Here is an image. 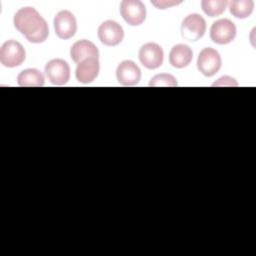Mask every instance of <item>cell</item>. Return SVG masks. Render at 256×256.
Returning <instances> with one entry per match:
<instances>
[{
	"mask_svg": "<svg viewBox=\"0 0 256 256\" xmlns=\"http://www.w3.org/2000/svg\"><path fill=\"white\" fill-rule=\"evenodd\" d=\"M230 13L236 18H247L251 15L254 8L252 0H233L228 3Z\"/></svg>",
	"mask_w": 256,
	"mask_h": 256,
	"instance_id": "16",
	"label": "cell"
},
{
	"mask_svg": "<svg viewBox=\"0 0 256 256\" xmlns=\"http://www.w3.org/2000/svg\"><path fill=\"white\" fill-rule=\"evenodd\" d=\"M99 51L98 48L94 43H92L89 40H79L75 42L70 49V57L75 63H80L81 61L90 58L95 57L98 58Z\"/></svg>",
	"mask_w": 256,
	"mask_h": 256,
	"instance_id": "13",
	"label": "cell"
},
{
	"mask_svg": "<svg viewBox=\"0 0 256 256\" xmlns=\"http://www.w3.org/2000/svg\"><path fill=\"white\" fill-rule=\"evenodd\" d=\"M15 28L32 43L44 42L49 34L48 24L33 7L19 9L13 18Z\"/></svg>",
	"mask_w": 256,
	"mask_h": 256,
	"instance_id": "1",
	"label": "cell"
},
{
	"mask_svg": "<svg viewBox=\"0 0 256 256\" xmlns=\"http://www.w3.org/2000/svg\"><path fill=\"white\" fill-rule=\"evenodd\" d=\"M236 36V26L229 19L215 21L210 29V38L213 42L224 45L232 42Z\"/></svg>",
	"mask_w": 256,
	"mask_h": 256,
	"instance_id": "8",
	"label": "cell"
},
{
	"mask_svg": "<svg viewBox=\"0 0 256 256\" xmlns=\"http://www.w3.org/2000/svg\"><path fill=\"white\" fill-rule=\"evenodd\" d=\"M151 3L156 6L158 9H166L168 7H171L173 5L180 4L181 1H151Z\"/></svg>",
	"mask_w": 256,
	"mask_h": 256,
	"instance_id": "20",
	"label": "cell"
},
{
	"mask_svg": "<svg viewBox=\"0 0 256 256\" xmlns=\"http://www.w3.org/2000/svg\"><path fill=\"white\" fill-rule=\"evenodd\" d=\"M150 87H175L177 86L176 78L168 73L157 74L151 78L149 82Z\"/></svg>",
	"mask_w": 256,
	"mask_h": 256,
	"instance_id": "18",
	"label": "cell"
},
{
	"mask_svg": "<svg viewBox=\"0 0 256 256\" xmlns=\"http://www.w3.org/2000/svg\"><path fill=\"white\" fill-rule=\"evenodd\" d=\"M56 35L60 39L72 38L77 31V22L75 16L68 10L58 12L53 21Z\"/></svg>",
	"mask_w": 256,
	"mask_h": 256,
	"instance_id": "7",
	"label": "cell"
},
{
	"mask_svg": "<svg viewBox=\"0 0 256 256\" xmlns=\"http://www.w3.org/2000/svg\"><path fill=\"white\" fill-rule=\"evenodd\" d=\"M98 38L106 46L120 44L124 37V31L120 24L113 20H106L98 27Z\"/></svg>",
	"mask_w": 256,
	"mask_h": 256,
	"instance_id": "9",
	"label": "cell"
},
{
	"mask_svg": "<svg viewBox=\"0 0 256 256\" xmlns=\"http://www.w3.org/2000/svg\"><path fill=\"white\" fill-rule=\"evenodd\" d=\"M222 60L219 52L211 47L202 49L198 55L197 68L206 77L215 75L221 68Z\"/></svg>",
	"mask_w": 256,
	"mask_h": 256,
	"instance_id": "3",
	"label": "cell"
},
{
	"mask_svg": "<svg viewBox=\"0 0 256 256\" xmlns=\"http://www.w3.org/2000/svg\"><path fill=\"white\" fill-rule=\"evenodd\" d=\"M100 69L99 60L95 57L87 58L77 64L75 76L76 79L84 84L92 82L98 75Z\"/></svg>",
	"mask_w": 256,
	"mask_h": 256,
	"instance_id": "12",
	"label": "cell"
},
{
	"mask_svg": "<svg viewBox=\"0 0 256 256\" xmlns=\"http://www.w3.org/2000/svg\"><path fill=\"white\" fill-rule=\"evenodd\" d=\"M120 14L131 26L141 25L146 18V7L140 0H123L120 3Z\"/></svg>",
	"mask_w": 256,
	"mask_h": 256,
	"instance_id": "4",
	"label": "cell"
},
{
	"mask_svg": "<svg viewBox=\"0 0 256 256\" xmlns=\"http://www.w3.org/2000/svg\"><path fill=\"white\" fill-rule=\"evenodd\" d=\"M17 82L22 87H41L45 84V78L38 69L28 68L18 74Z\"/></svg>",
	"mask_w": 256,
	"mask_h": 256,
	"instance_id": "15",
	"label": "cell"
},
{
	"mask_svg": "<svg viewBox=\"0 0 256 256\" xmlns=\"http://www.w3.org/2000/svg\"><path fill=\"white\" fill-rule=\"evenodd\" d=\"M192 58L193 52L186 44H177L173 46L169 53V62L175 68H184L188 66Z\"/></svg>",
	"mask_w": 256,
	"mask_h": 256,
	"instance_id": "14",
	"label": "cell"
},
{
	"mask_svg": "<svg viewBox=\"0 0 256 256\" xmlns=\"http://www.w3.org/2000/svg\"><path fill=\"white\" fill-rule=\"evenodd\" d=\"M212 86H221V87H223V86H238V83L232 77L223 76V77L219 78L216 82H214L212 84Z\"/></svg>",
	"mask_w": 256,
	"mask_h": 256,
	"instance_id": "19",
	"label": "cell"
},
{
	"mask_svg": "<svg viewBox=\"0 0 256 256\" xmlns=\"http://www.w3.org/2000/svg\"><path fill=\"white\" fill-rule=\"evenodd\" d=\"M138 56L144 67L147 69H156L162 65L164 53L160 45L149 42L141 46Z\"/></svg>",
	"mask_w": 256,
	"mask_h": 256,
	"instance_id": "10",
	"label": "cell"
},
{
	"mask_svg": "<svg viewBox=\"0 0 256 256\" xmlns=\"http://www.w3.org/2000/svg\"><path fill=\"white\" fill-rule=\"evenodd\" d=\"M206 31V22L204 18L197 14L192 13L186 16L181 24L182 37L188 41L199 40Z\"/></svg>",
	"mask_w": 256,
	"mask_h": 256,
	"instance_id": "5",
	"label": "cell"
},
{
	"mask_svg": "<svg viewBox=\"0 0 256 256\" xmlns=\"http://www.w3.org/2000/svg\"><path fill=\"white\" fill-rule=\"evenodd\" d=\"M25 60V50L21 43L15 40L4 42L0 48V62L3 66L14 68Z\"/></svg>",
	"mask_w": 256,
	"mask_h": 256,
	"instance_id": "2",
	"label": "cell"
},
{
	"mask_svg": "<svg viewBox=\"0 0 256 256\" xmlns=\"http://www.w3.org/2000/svg\"><path fill=\"white\" fill-rule=\"evenodd\" d=\"M45 74L53 85H64L70 79L69 64L60 58L52 59L45 66Z\"/></svg>",
	"mask_w": 256,
	"mask_h": 256,
	"instance_id": "6",
	"label": "cell"
},
{
	"mask_svg": "<svg viewBox=\"0 0 256 256\" xmlns=\"http://www.w3.org/2000/svg\"><path fill=\"white\" fill-rule=\"evenodd\" d=\"M228 1L227 0H202L201 8L203 12L210 16L216 17L221 15L227 8Z\"/></svg>",
	"mask_w": 256,
	"mask_h": 256,
	"instance_id": "17",
	"label": "cell"
},
{
	"mask_svg": "<svg viewBox=\"0 0 256 256\" xmlns=\"http://www.w3.org/2000/svg\"><path fill=\"white\" fill-rule=\"evenodd\" d=\"M116 78L123 86H134L141 78V70L133 61L124 60L116 69Z\"/></svg>",
	"mask_w": 256,
	"mask_h": 256,
	"instance_id": "11",
	"label": "cell"
}]
</instances>
